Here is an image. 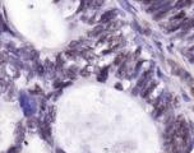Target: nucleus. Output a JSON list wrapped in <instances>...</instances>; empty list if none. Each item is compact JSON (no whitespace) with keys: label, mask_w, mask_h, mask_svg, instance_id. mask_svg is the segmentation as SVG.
<instances>
[{"label":"nucleus","mask_w":194,"mask_h":153,"mask_svg":"<svg viewBox=\"0 0 194 153\" xmlns=\"http://www.w3.org/2000/svg\"><path fill=\"white\" fill-rule=\"evenodd\" d=\"M115 10H109V12H106V13H104L102 14V17H101V22L102 23H107V22H111L112 20V18L115 17Z\"/></svg>","instance_id":"nucleus-1"},{"label":"nucleus","mask_w":194,"mask_h":153,"mask_svg":"<svg viewBox=\"0 0 194 153\" xmlns=\"http://www.w3.org/2000/svg\"><path fill=\"white\" fill-rule=\"evenodd\" d=\"M155 87H156V83H152L151 86H150V87H148V88L146 89V92H143V93H142V96H143V97H146V96H148V94H150V93L152 92L153 89H155Z\"/></svg>","instance_id":"nucleus-2"},{"label":"nucleus","mask_w":194,"mask_h":153,"mask_svg":"<svg viewBox=\"0 0 194 153\" xmlns=\"http://www.w3.org/2000/svg\"><path fill=\"white\" fill-rule=\"evenodd\" d=\"M102 31H104V28H102L101 26H98V27H96V28H95L93 32L91 33V35H92V36H97V35H100V33H101Z\"/></svg>","instance_id":"nucleus-3"},{"label":"nucleus","mask_w":194,"mask_h":153,"mask_svg":"<svg viewBox=\"0 0 194 153\" xmlns=\"http://www.w3.org/2000/svg\"><path fill=\"white\" fill-rule=\"evenodd\" d=\"M184 17H185V13L181 12V13H179V14H176L175 17H172V18H171V20H179V19H181V18H184Z\"/></svg>","instance_id":"nucleus-4"},{"label":"nucleus","mask_w":194,"mask_h":153,"mask_svg":"<svg viewBox=\"0 0 194 153\" xmlns=\"http://www.w3.org/2000/svg\"><path fill=\"white\" fill-rule=\"evenodd\" d=\"M167 12H169V9H165V10H162L161 13L156 14V19H160V18H162L163 15H166V14H167Z\"/></svg>","instance_id":"nucleus-5"},{"label":"nucleus","mask_w":194,"mask_h":153,"mask_svg":"<svg viewBox=\"0 0 194 153\" xmlns=\"http://www.w3.org/2000/svg\"><path fill=\"white\" fill-rule=\"evenodd\" d=\"M106 70H107V68H105V69L102 70L101 75L98 77V81H101V82H102V81H105V79H106Z\"/></svg>","instance_id":"nucleus-6"},{"label":"nucleus","mask_w":194,"mask_h":153,"mask_svg":"<svg viewBox=\"0 0 194 153\" xmlns=\"http://www.w3.org/2000/svg\"><path fill=\"white\" fill-rule=\"evenodd\" d=\"M124 60V54H121V55H119L118 58L115 59V64H120L121 61Z\"/></svg>","instance_id":"nucleus-7"},{"label":"nucleus","mask_w":194,"mask_h":153,"mask_svg":"<svg viewBox=\"0 0 194 153\" xmlns=\"http://www.w3.org/2000/svg\"><path fill=\"white\" fill-rule=\"evenodd\" d=\"M56 1H58V0H56Z\"/></svg>","instance_id":"nucleus-8"}]
</instances>
